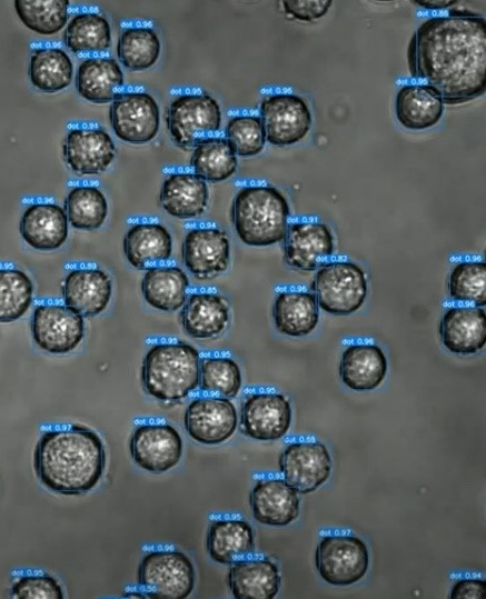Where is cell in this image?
Listing matches in <instances>:
<instances>
[{
  "label": "cell",
  "instance_id": "obj_24",
  "mask_svg": "<svg viewBox=\"0 0 486 599\" xmlns=\"http://www.w3.org/2000/svg\"><path fill=\"white\" fill-rule=\"evenodd\" d=\"M383 349L373 342H355L345 348L339 362L341 382L350 390L364 392L378 388L387 375Z\"/></svg>",
  "mask_w": 486,
  "mask_h": 599
},
{
  "label": "cell",
  "instance_id": "obj_27",
  "mask_svg": "<svg viewBox=\"0 0 486 599\" xmlns=\"http://www.w3.org/2000/svg\"><path fill=\"white\" fill-rule=\"evenodd\" d=\"M228 585L236 599H272L281 577L278 566L266 557L242 559L229 569Z\"/></svg>",
  "mask_w": 486,
  "mask_h": 599
},
{
  "label": "cell",
  "instance_id": "obj_15",
  "mask_svg": "<svg viewBox=\"0 0 486 599\" xmlns=\"http://www.w3.org/2000/svg\"><path fill=\"white\" fill-rule=\"evenodd\" d=\"M181 258L195 278L214 279L228 269L229 238L222 229L215 226L190 228L181 244Z\"/></svg>",
  "mask_w": 486,
  "mask_h": 599
},
{
  "label": "cell",
  "instance_id": "obj_29",
  "mask_svg": "<svg viewBox=\"0 0 486 599\" xmlns=\"http://www.w3.org/2000/svg\"><path fill=\"white\" fill-rule=\"evenodd\" d=\"M123 83V72L118 61L110 57L85 58L75 76L79 96L93 103L112 101Z\"/></svg>",
  "mask_w": 486,
  "mask_h": 599
},
{
  "label": "cell",
  "instance_id": "obj_17",
  "mask_svg": "<svg viewBox=\"0 0 486 599\" xmlns=\"http://www.w3.org/2000/svg\"><path fill=\"white\" fill-rule=\"evenodd\" d=\"M116 144L100 127H76L68 131L62 143L66 164L79 176L105 172L116 158Z\"/></svg>",
  "mask_w": 486,
  "mask_h": 599
},
{
  "label": "cell",
  "instance_id": "obj_23",
  "mask_svg": "<svg viewBox=\"0 0 486 599\" xmlns=\"http://www.w3.org/2000/svg\"><path fill=\"white\" fill-rule=\"evenodd\" d=\"M179 318L187 336L195 339H214L229 325V306L217 292L196 291L187 296Z\"/></svg>",
  "mask_w": 486,
  "mask_h": 599
},
{
  "label": "cell",
  "instance_id": "obj_37",
  "mask_svg": "<svg viewBox=\"0 0 486 599\" xmlns=\"http://www.w3.org/2000/svg\"><path fill=\"white\" fill-rule=\"evenodd\" d=\"M63 210L68 222L75 229L93 231L105 223L108 216V202L98 187L80 184L69 190Z\"/></svg>",
  "mask_w": 486,
  "mask_h": 599
},
{
  "label": "cell",
  "instance_id": "obj_1",
  "mask_svg": "<svg viewBox=\"0 0 486 599\" xmlns=\"http://www.w3.org/2000/svg\"><path fill=\"white\" fill-rule=\"evenodd\" d=\"M414 79L432 87L445 104L474 100L486 89V21L454 11L433 16L415 30L408 46Z\"/></svg>",
  "mask_w": 486,
  "mask_h": 599
},
{
  "label": "cell",
  "instance_id": "obj_34",
  "mask_svg": "<svg viewBox=\"0 0 486 599\" xmlns=\"http://www.w3.org/2000/svg\"><path fill=\"white\" fill-rule=\"evenodd\" d=\"M237 154L225 137L207 136L195 144L190 157L194 173L209 182L229 179L237 169Z\"/></svg>",
  "mask_w": 486,
  "mask_h": 599
},
{
  "label": "cell",
  "instance_id": "obj_16",
  "mask_svg": "<svg viewBox=\"0 0 486 599\" xmlns=\"http://www.w3.org/2000/svg\"><path fill=\"white\" fill-rule=\"evenodd\" d=\"M292 410L288 399L277 392L247 395L240 408V427L245 436L259 441L285 437L291 425Z\"/></svg>",
  "mask_w": 486,
  "mask_h": 599
},
{
  "label": "cell",
  "instance_id": "obj_6",
  "mask_svg": "<svg viewBox=\"0 0 486 599\" xmlns=\"http://www.w3.org/2000/svg\"><path fill=\"white\" fill-rule=\"evenodd\" d=\"M195 568L187 555L160 549L146 553L138 567V583L146 597L185 599L195 587Z\"/></svg>",
  "mask_w": 486,
  "mask_h": 599
},
{
  "label": "cell",
  "instance_id": "obj_12",
  "mask_svg": "<svg viewBox=\"0 0 486 599\" xmlns=\"http://www.w3.org/2000/svg\"><path fill=\"white\" fill-rule=\"evenodd\" d=\"M30 329L34 343L52 355L73 351L85 337L83 317L58 303L37 306L32 312Z\"/></svg>",
  "mask_w": 486,
  "mask_h": 599
},
{
  "label": "cell",
  "instance_id": "obj_43",
  "mask_svg": "<svg viewBox=\"0 0 486 599\" xmlns=\"http://www.w3.org/2000/svg\"><path fill=\"white\" fill-rule=\"evenodd\" d=\"M11 597L18 599H62L63 590L57 579L47 572L24 575L12 583Z\"/></svg>",
  "mask_w": 486,
  "mask_h": 599
},
{
  "label": "cell",
  "instance_id": "obj_5",
  "mask_svg": "<svg viewBox=\"0 0 486 599\" xmlns=\"http://www.w3.org/2000/svg\"><path fill=\"white\" fill-rule=\"evenodd\" d=\"M310 288L319 309L335 316L355 313L368 294L365 270L349 260L324 262L317 268Z\"/></svg>",
  "mask_w": 486,
  "mask_h": 599
},
{
  "label": "cell",
  "instance_id": "obj_4",
  "mask_svg": "<svg viewBox=\"0 0 486 599\" xmlns=\"http://www.w3.org/2000/svg\"><path fill=\"white\" fill-rule=\"evenodd\" d=\"M290 209L286 197L270 184L240 188L231 203V222L245 244L267 247L282 241Z\"/></svg>",
  "mask_w": 486,
  "mask_h": 599
},
{
  "label": "cell",
  "instance_id": "obj_40",
  "mask_svg": "<svg viewBox=\"0 0 486 599\" xmlns=\"http://www.w3.org/2000/svg\"><path fill=\"white\" fill-rule=\"evenodd\" d=\"M447 288L449 297L454 301L468 302L476 307H485V261L468 260L457 262L449 272Z\"/></svg>",
  "mask_w": 486,
  "mask_h": 599
},
{
  "label": "cell",
  "instance_id": "obj_9",
  "mask_svg": "<svg viewBox=\"0 0 486 599\" xmlns=\"http://www.w3.org/2000/svg\"><path fill=\"white\" fill-rule=\"evenodd\" d=\"M266 141L274 146H291L309 132L313 114L306 100L292 92L266 94L259 108Z\"/></svg>",
  "mask_w": 486,
  "mask_h": 599
},
{
  "label": "cell",
  "instance_id": "obj_36",
  "mask_svg": "<svg viewBox=\"0 0 486 599\" xmlns=\"http://www.w3.org/2000/svg\"><path fill=\"white\" fill-rule=\"evenodd\" d=\"M116 51L125 68L142 71L151 68L159 59L161 42L151 27L132 26L120 32Z\"/></svg>",
  "mask_w": 486,
  "mask_h": 599
},
{
  "label": "cell",
  "instance_id": "obj_8",
  "mask_svg": "<svg viewBox=\"0 0 486 599\" xmlns=\"http://www.w3.org/2000/svg\"><path fill=\"white\" fill-rule=\"evenodd\" d=\"M315 566L321 579L331 586L354 585L368 571L367 545L357 536H325L316 547Z\"/></svg>",
  "mask_w": 486,
  "mask_h": 599
},
{
  "label": "cell",
  "instance_id": "obj_18",
  "mask_svg": "<svg viewBox=\"0 0 486 599\" xmlns=\"http://www.w3.org/2000/svg\"><path fill=\"white\" fill-rule=\"evenodd\" d=\"M282 241L285 262L300 271L316 270L335 250L330 228L319 221L288 223Z\"/></svg>",
  "mask_w": 486,
  "mask_h": 599
},
{
  "label": "cell",
  "instance_id": "obj_19",
  "mask_svg": "<svg viewBox=\"0 0 486 599\" xmlns=\"http://www.w3.org/2000/svg\"><path fill=\"white\" fill-rule=\"evenodd\" d=\"M65 306L85 318L100 315L112 296L110 276L98 268H75L66 274L62 288Z\"/></svg>",
  "mask_w": 486,
  "mask_h": 599
},
{
  "label": "cell",
  "instance_id": "obj_33",
  "mask_svg": "<svg viewBox=\"0 0 486 599\" xmlns=\"http://www.w3.org/2000/svg\"><path fill=\"white\" fill-rule=\"evenodd\" d=\"M28 76L38 90L47 93L59 92L71 83L73 63L61 48L39 47L31 52Z\"/></svg>",
  "mask_w": 486,
  "mask_h": 599
},
{
  "label": "cell",
  "instance_id": "obj_13",
  "mask_svg": "<svg viewBox=\"0 0 486 599\" xmlns=\"http://www.w3.org/2000/svg\"><path fill=\"white\" fill-rule=\"evenodd\" d=\"M284 479L300 495L314 492L330 477L333 460L327 447L318 440L289 443L278 459Z\"/></svg>",
  "mask_w": 486,
  "mask_h": 599
},
{
  "label": "cell",
  "instance_id": "obj_44",
  "mask_svg": "<svg viewBox=\"0 0 486 599\" xmlns=\"http://www.w3.org/2000/svg\"><path fill=\"white\" fill-rule=\"evenodd\" d=\"M330 0H285V13L299 21H314L323 18L330 9Z\"/></svg>",
  "mask_w": 486,
  "mask_h": 599
},
{
  "label": "cell",
  "instance_id": "obj_45",
  "mask_svg": "<svg viewBox=\"0 0 486 599\" xmlns=\"http://www.w3.org/2000/svg\"><path fill=\"white\" fill-rule=\"evenodd\" d=\"M452 599H484L486 598V581L480 578H464L457 580L450 589Z\"/></svg>",
  "mask_w": 486,
  "mask_h": 599
},
{
  "label": "cell",
  "instance_id": "obj_26",
  "mask_svg": "<svg viewBox=\"0 0 486 599\" xmlns=\"http://www.w3.org/2000/svg\"><path fill=\"white\" fill-rule=\"evenodd\" d=\"M271 316L279 333L300 338L316 329L319 322V307L310 291L282 290L274 299Z\"/></svg>",
  "mask_w": 486,
  "mask_h": 599
},
{
  "label": "cell",
  "instance_id": "obj_35",
  "mask_svg": "<svg viewBox=\"0 0 486 599\" xmlns=\"http://www.w3.org/2000/svg\"><path fill=\"white\" fill-rule=\"evenodd\" d=\"M62 40L75 54L106 52L111 46L110 23L101 13L77 12L68 21Z\"/></svg>",
  "mask_w": 486,
  "mask_h": 599
},
{
  "label": "cell",
  "instance_id": "obj_20",
  "mask_svg": "<svg viewBox=\"0 0 486 599\" xmlns=\"http://www.w3.org/2000/svg\"><path fill=\"white\" fill-rule=\"evenodd\" d=\"M249 505L256 521L272 527L290 525L300 510L297 491L277 477L257 480L249 495Z\"/></svg>",
  "mask_w": 486,
  "mask_h": 599
},
{
  "label": "cell",
  "instance_id": "obj_11",
  "mask_svg": "<svg viewBox=\"0 0 486 599\" xmlns=\"http://www.w3.org/2000/svg\"><path fill=\"white\" fill-rule=\"evenodd\" d=\"M179 431L168 422L148 421L136 427L129 440V451L142 470L162 473L176 467L182 456Z\"/></svg>",
  "mask_w": 486,
  "mask_h": 599
},
{
  "label": "cell",
  "instance_id": "obj_25",
  "mask_svg": "<svg viewBox=\"0 0 486 599\" xmlns=\"http://www.w3.org/2000/svg\"><path fill=\"white\" fill-rule=\"evenodd\" d=\"M159 202L162 209L178 219H194L201 216L209 202L207 182L194 172L176 171L163 180Z\"/></svg>",
  "mask_w": 486,
  "mask_h": 599
},
{
  "label": "cell",
  "instance_id": "obj_46",
  "mask_svg": "<svg viewBox=\"0 0 486 599\" xmlns=\"http://www.w3.org/2000/svg\"><path fill=\"white\" fill-rule=\"evenodd\" d=\"M415 4L420 6L425 9L430 10H442L453 7L457 3L455 0H415Z\"/></svg>",
  "mask_w": 486,
  "mask_h": 599
},
{
  "label": "cell",
  "instance_id": "obj_39",
  "mask_svg": "<svg viewBox=\"0 0 486 599\" xmlns=\"http://www.w3.org/2000/svg\"><path fill=\"white\" fill-rule=\"evenodd\" d=\"M33 283L30 277L16 268H0V322L20 319L30 308Z\"/></svg>",
  "mask_w": 486,
  "mask_h": 599
},
{
  "label": "cell",
  "instance_id": "obj_30",
  "mask_svg": "<svg viewBox=\"0 0 486 599\" xmlns=\"http://www.w3.org/2000/svg\"><path fill=\"white\" fill-rule=\"evenodd\" d=\"M123 252L133 268L143 270L151 263L170 259L172 238L158 222H136L123 237Z\"/></svg>",
  "mask_w": 486,
  "mask_h": 599
},
{
  "label": "cell",
  "instance_id": "obj_10",
  "mask_svg": "<svg viewBox=\"0 0 486 599\" xmlns=\"http://www.w3.org/2000/svg\"><path fill=\"white\" fill-rule=\"evenodd\" d=\"M108 117L115 134L131 144L150 142L160 127V108L156 99L140 90L118 92Z\"/></svg>",
  "mask_w": 486,
  "mask_h": 599
},
{
  "label": "cell",
  "instance_id": "obj_42",
  "mask_svg": "<svg viewBox=\"0 0 486 599\" xmlns=\"http://www.w3.org/2000/svg\"><path fill=\"white\" fill-rule=\"evenodd\" d=\"M225 138L240 157L260 153L266 143V134L259 116L237 114L231 117L225 128Z\"/></svg>",
  "mask_w": 486,
  "mask_h": 599
},
{
  "label": "cell",
  "instance_id": "obj_7",
  "mask_svg": "<svg viewBox=\"0 0 486 599\" xmlns=\"http://www.w3.org/2000/svg\"><path fill=\"white\" fill-rule=\"evenodd\" d=\"M220 126L219 103L207 92L179 93L169 103L167 128L178 147H194L200 138L218 132Z\"/></svg>",
  "mask_w": 486,
  "mask_h": 599
},
{
  "label": "cell",
  "instance_id": "obj_3",
  "mask_svg": "<svg viewBox=\"0 0 486 599\" xmlns=\"http://www.w3.org/2000/svg\"><path fill=\"white\" fill-rule=\"evenodd\" d=\"M199 351L180 340L155 342L141 366L143 391L162 402L187 398L199 386Z\"/></svg>",
  "mask_w": 486,
  "mask_h": 599
},
{
  "label": "cell",
  "instance_id": "obj_32",
  "mask_svg": "<svg viewBox=\"0 0 486 599\" xmlns=\"http://www.w3.org/2000/svg\"><path fill=\"white\" fill-rule=\"evenodd\" d=\"M189 278L177 266L149 267L141 280L145 301L159 311L173 312L180 309L188 296Z\"/></svg>",
  "mask_w": 486,
  "mask_h": 599
},
{
  "label": "cell",
  "instance_id": "obj_2",
  "mask_svg": "<svg viewBox=\"0 0 486 599\" xmlns=\"http://www.w3.org/2000/svg\"><path fill=\"white\" fill-rule=\"evenodd\" d=\"M106 460L102 439L82 425L43 431L33 455L34 471L42 486L65 496L91 491L102 478Z\"/></svg>",
  "mask_w": 486,
  "mask_h": 599
},
{
  "label": "cell",
  "instance_id": "obj_21",
  "mask_svg": "<svg viewBox=\"0 0 486 599\" xmlns=\"http://www.w3.org/2000/svg\"><path fill=\"white\" fill-rule=\"evenodd\" d=\"M438 332L443 346L455 355H474L486 343L484 307H449L442 316Z\"/></svg>",
  "mask_w": 486,
  "mask_h": 599
},
{
  "label": "cell",
  "instance_id": "obj_31",
  "mask_svg": "<svg viewBox=\"0 0 486 599\" xmlns=\"http://www.w3.org/2000/svg\"><path fill=\"white\" fill-rule=\"evenodd\" d=\"M209 557L221 565H229L255 549V536L249 522L236 518L211 521L206 537Z\"/></svg>",
  "mask_w": 486,
  "mask_h": 599
},
{
  "label": "cell",
  "instance_id": "obj_22",
  "mask_svg": "<svg viewBox=\"0 0 486 599\" xmlns=\"http://www.w3.org/2000/svg\"><path fill=\"white\" fill-rule=\"evenodd\" d=\"M19 232L24 242L36 250H57L65 244L68 237L66 212L54 202L31 203L20 218Z\"/></svg>",
  "mask_w": 486,
  "mask_h": 599
},
{
  "label": "cell",
  "instance_id": "obj_14",
  "mask_svg": "<svg viewBox=\"0 0 486 599\" xmlns=\"http://www.w3.org/2000/svg\"><path fill=\"white\" fill-rule=\"evenodd\" d=\"M185 428L191 439L201 445H220L232 437L238 415L230 399L222 396H201L185 411Z\"/></svg>",
  "mask_w": 486,
  "mask_h": 599
},
{
  "label": "cell",
  "instance_id": "obj_41",
  "mask_svg": "<svg viewBox=\"0 0 486 599\" xmlns=\"http://www.w3.org/2000/svg\"><path fill=\"white\" fill-rule=\"evenodd\" d=\"M242 385L238 363L229 357L208 356L199 361V388L205 392L235 398Z\"/></svg>",
  "mask_w": 486,
  "mask_h": 599
},
{
  "label": "cell",
  "instance_id": "obj_28",
  "mask_svg": "<svg viewBox=\"0 0 486 599\" xmlns=\"http://www.w3.org/2000/svg\"><path fill=\"white\" fill-rule=\"evenodd\" d=\"M445 103L429 86L403 84L395 99V113L399 123L409 130H425L436 126L443 117Z\"/></svg>",
  "mask_w": 486,
  "mask_h": 599
},
{
  "label": "cell",
  "instance_id": "obj_38",
  "mask_svg": "<svg viewBox=\"0 0 486 599\" xmlns=\"http://www.w3.org/2000/svg\"><path fill=\"white\" fill-rule=\"evenodd\" d=\"M67 0H16L14 11L23 26L41 36H53L68 23Z\"/></svg>",
  "mask_w": 486,
  "mask_h": 599
}]
</instances>
